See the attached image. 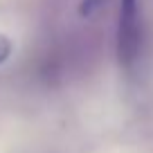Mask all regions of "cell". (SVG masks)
I'll return each mask as SVG.
<instances>
[{
    "mask_svg": "<svg viewBox=\"0 0 153 153\" xmlns=\"http://www.w3.org/2000/svg\"><path fill=\"white\" fill-rule=\"evenodd\" d=\"M142 54V16L140 0H122L117 23V56L126 72H133Z\"/></svg>",
    "mask_w": 153,
    "mask_h": 153,
    "instance_id": "6da1fadb",
    "label": "cell"
},
{
    "mask_svg": "<svg viewBox=\"0 0 153 153\" xmlns=\"http://www.w3.org/2000/svg\"><path fill=\"white\" fill-rule=\"evenodd\" d=\"M106 0H81V5H79V14L81 16H90L104 5Z\"/></svg>",
    "mask_w": 153,
    "mask_h": 153,
    "instance_id": "7a4b0ae2",
    "label": "cell"
},
{
    "mask_svg": "<svg viewBox=\"0 0 153 153\" xmlns=\"http://www.w3.org/2000/svg\"><path fill=\"white\" fill-rule=\"evenodd\" d=\"M11 52H14V45H11L9 36H5V34H0V65L7 61V59L11 56Z\"/></svg>",
    "mask_w": 153,
    "mask_h": 153,
    "instance_id": "3957f363",
    "label": "cell"
}]
</instances>
